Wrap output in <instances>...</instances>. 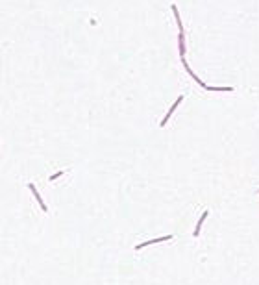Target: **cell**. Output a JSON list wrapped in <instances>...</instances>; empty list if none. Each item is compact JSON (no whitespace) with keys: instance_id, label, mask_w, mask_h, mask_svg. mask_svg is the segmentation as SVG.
<instances>
[{"instance_id":"cell-1","label":"cell","mask_w":259,"mask_h":285,"mask_svg":"<svg viewBox=\"0 0 259 285\" xmlns=\"http://www.w3.org/2000/svg\"><path fill=\"white\" fill-rule=\"evenodd\" d=\"M170 9H172V13H174V17H176V22H178L180 32H183V24H181V17H180V11H178V6H176V4H172V6H170Z\"/></svg>"},{"instance_id":"cell-2","label":"cell","mask_w":259,"mask_h":285,"mask_svg":"<svg viewBox=\"0 0 259 285\" xmlns=\"http://www.w3.org/2000/svg\"><path fill=\"white\" fill-rule=\"evenodd\" d=\"M178 41H180V54H181V58H183V54H185V35H183V32H180Z\"/></svg>"}]
</instances>
